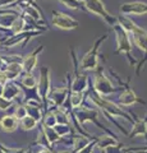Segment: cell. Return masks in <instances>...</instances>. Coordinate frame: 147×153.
<instances>
[{"label":"cell","instance_id":"32","mask_svg":"<svg viewBox=\"0 0 147 153\" xmlns=\"http://www.w3.org/2000/svg\"><path fill=\"white\" fill-rule=\"evenodd\" d=\"M8 82H10L9 80V78H8V75H7V73L5 71H0V84H3V85H5Z\"/></svg>","mask_w":147,"mask_h":153},{"label":"cell","instance_id":"31","mask_svg":"<svg viewBox=\"0 0 147 153\" xmlns=\"http://www.w3.org/2000/svg\"><path fill=\"white\" fill-rule=\"evenodd\" d=\"M37 149H35V153H54V151L50 149V147H40V146H34Z\"/></svg>","mask_w":147,"mask_h":153},{"label":"cell","instance_id":"37","mask_svg":"<svg viewBox=\"0 0 147 153\" xmlns=\"http://www.w3.org/2000/svg\"><path fill=\"white\" fill-rule=\"evenodd\" d=\"M140 153H147V147L146 148H140Z\"/></svg>","mask_w":147,"mask_h":153},{"label":"cell","instance_id":"20","mask_svg":"<svg viewBox=\"0 0 147 153\" xmlns=\"http://www.w3.org/2000/svg\"><path fill=\"white\" fill-rule=\"evenodd\" d=\"M21 85L28 91H37L39 78L34 73H25V75L21 78Z\"/></svg>","mask_w":147,"mask_h":153},{"label":"cell","instance_id":"16","mask_svg":"<svg viewBox=\"0 0 147 153\" xmlns=\"http://www.w3.org/2000/svg\"><path fill=\"white\" fill-rule=\"evenodd\" d=\"M3 97L17 102V100L19 97H25V93H23L22 87H19V85L16 83V80H10V82H8L5 85H4Z\"/></svg>","mask_w":147,"mask_h":153},{"label":"cell","instance_id":"28","mask_svg":"<svg viewBox=\"0 0 147 153\" xmlns=\"http://www.w3.org/2000/svg\"><path fill=\"white\" fill-rule=\"evenodd\" d=\"M128 148L129 147L124 146L123 143H119V144H116V146H111V147L106 148V149H104L102 153H124Z\"/></svg>","mask_w":147,"mask_h":153},{"label":"cell","instance_id":"8","mask_svg":"<svg viewBox=\"0 0 147 153\" xmlns=\"http://www.w3.org/2000/svg\"><path fill=\"white\" fill-rule=\"evenodd\" d=\"M82 3H83V7H84L86 10L95 14V16L101 17L109 26L113 27V26L116 25L115 18H113L110 14L107 13L105 7H104V4L101 3V0H82Z\"/></svg>","mask_w":147,"mask_h":153},{"label":"cell","instance_id":"15","mask_svg":"<svg viewBox=\"0 0 147 153\" xmlns=\"http://www.w3.org/2000/svg\"><path fill=\"white\" fill-rule=\"evenodd\" d=\"M120 12L127 16H143L147 14V4L140 3V1H134V3H125L120 7Z\"/></svg>","mask_w":147,"mask_h":153},{"label":"cell","instance_id":"38","mask_svg":"<svg viewBox=\"0 0 147 153\" xmlns=\"http://www.w3.org/2000/svg\"><path fill=\"white\" fill-rule=\"evenodd\" d=\"M3 44H4V41L1 40V38H0V46H3Z\"/></svg>","mask_w":147,"mask_h":153},{"label":"cell","instance_id":"36","mask_svg":"<svg viewBox=\"0 0 147 153\" xmlns=\"http://www.w3.org/2000/svg\"><path fill=\"white\" fill-rule=\"evenodd\" d=\"M3 94H4V85L0 84V97H3Z\"/></svg>","mask_w":147,"mask_h":153},{"label":"cell","instance_id":"3","mask_svg":"<svg viewBox=\"0 0 147 153\" xmlns=\"http://www.w3.org/2000/svg\"><path fill=\"white\" fill-rule=\"evenodd\" d=\"M118 22H119V25L122 27H124L132 35L133 44L136 46H138V49H141L142 51H145L147 54V32L143 30V28L137 26L132 19H129L125 16H120L118 18Z\"/></svg>","mask_w":147,"mask_h":153},{"label":"cell","instance_id":"14","mask_svg":"<svg viewBox=\"0 0 147 153\" xmlns=\"http://www.w3.org/2000/svg\"><path fill=\"white\" fill-rule=\"evenodd\" d=\"M19 119H18L14 114H9V115H4L0 119V130L4 133H14L19 128Z\"/></svg>","mask_w":147,"mask_h":153},{"label":"cell","instance_id":"33","mask_svg":"<svg viewBox=\"0 0 147 153\" xmlns=\"http://www.w3.org/2000/svg\"><path fill=\"white\" fill-rule=\"evenodd\" d=\"M7 66H8V63H7L5 57H4V56H0V71L5 70Z\"/></svg>","mask_w":147,"mask_h":153},{"label":"cell","instance_id":"39","mask_svg":"<svg viewBox=\"0 0 147 153\" xmlns=\"http://www.w3.org/2000/svg\"><path fill=\"white\" fill-rule=\"evenodd\" d=\"M27 153H35V152H34V151H28Z\"/></svg>","mask_w":147,"mask_h":153},{"label":"cell","instance_id":"26","mask_svg":"<svg viewBox=\"0 0 147 153\" xmlns=\"http://www.w3.org/2000/svg\"><path fill=\"white\" fill-rule=\"evenodd\" d=\"M16 116L19 119V120H22L25 116H27L28 112H27V107H26V105L25 102H19V103H16V106H14V112H13Z\"/></svg>","mask_w":147,"mask_h":153},{"label":"cell","instance_id":"21","mask_svg":"<svg viewBox=\"0 0 147 153\" xmlns=\"http://www.w3.org/2000/svg\"><path fill=\"white\" fill-rule=\"evenodd\" d=\"M40 126H41V130H42V133H44V135H45L46 140H47V143H49L50 147L54 146L55 143H58V142L61 140V137L56 133L55 128L46 126V125H44V124H40Z\"/></svg>","mask_w":147,"mask_h":153},{"label":"cell","instance_id":"22","mask_svg":"<svg viewBox=\"0 0 147 153\" xmlns=\"http://www.w3.org/2000/svg\"><path fill=\"white\" fill-rule=\"evenodd\" d=\"M86 100V92H70L69 93V107L72 110H77L83 106V102Z\"/></svg>","mask_w":147,"mask_h":153},{"label":"cell","instance_id":"6","mask_svg":"<svg viewBox=\"0 0 147 153\" xmlns=\"http://www.w3.org/2000/svg\"><path fill=\"white\" fill-rule=\"evenodd\" d=\"M107 38V35H104L102 37L97 38L95 44L86 54L83 55L82 60L79 61V69L83 71H95L98 68V49L102 45V42Z\"/></svg>","mask_w":147,"mask_h":153},{"label":"cell","instance_id":"29","mask_svg":"<svg viewBox=\"0 0 147 153\" xmlns=\"http://www.w3.org/2000/svg\"><path fill=\"white\" fill-rule=\"evenodd\" d=\"M0 151L1 153H27L28 151L26 148L19 147V148H12V147H7L5 144L0 143Z\"/></svg>","mask_w":147,"mask_h":153},{"label":"cell","instance_id":"7","mask_svg":"<svg viewBox=\"0 0 147 153\" xmlns=\"http://www.w3.org/2000/svg\"><path fill=\"white\" fill-rule=\"evenodd\" d=\"M72 52V60L74 63V71H73V78L70 80V92H88L90 89V79L84 73L78 71L79 64L75 57L74 50L70 51Z\"/></svg>","mask_w":147,"mask_h":153},{"label":"cell","instance_id":"2","mask_svg":"<svg viewBox=\"0 0 147 153\" xmlns=\"http://www.w3.org/2000/svg\"><path fill=\"white\" fill-rule=\"evenodd\" d=\"M123 87H115L114 83L110 80V78L106 75L105 70L102 68H97L95 70V76L92 80V91H95L97 94L104 96V97H109L113 93L122 91Z\"/></svg>","mask_w":147,"mask_h":153},{"label":"cell","instance_id":"9","mask_svg":"<svg viewBox=\"0 0 147 153\" xmlns=\"http://www.w3.org/2000/svg\"><path fill=\"white\" fill-rule=\"evenodd\" d=\"M51 91H53V87H51V71L47 66H41L39 85H37V93H39L44 103L47 101Z\"/></svg>","mask_w":147,"mask_h":153},{"label":"cell","instance_id":"12","mask_svg":"<svg viewBox=\"0 0 147 153\" xmlns=\"http://www.w3.org/2000/svg\"><path fill=\"white\" fill-rule=\"evenodd\" d=\"M118 103L123 107H129V106H133V105H136V103L146 105V101L141 100L138 96L136 94L134 91L129 87V84L125 83L123 89L120 91L119 96H118Z\"/></svg>","mask_w":147,"mask_h":153},{"label":"cell","instance_id":"30","mask_svg":"<svg viewBox=\"0 0 147 153\" xmlns=\"http://www.w3.org/2000/svg\"><path fill=\"white\" fill-rule=\"evenodd\" d=\"M16 101H12V100H8L5 97H0V111H8L16 106Z\"/></svg>","mask_w":147,"mask_h":153},{"label":"cell","instance_id":"27","mask_svg":"<svg viewBox=\"0 0 147 153\" xmlns=\"http://www.w3.org/2000/svg\"><path fill=\"white\" fill-rule=\"evenodd\" d=\"M60 3H63V5H65L69 9H74V10H78V9H82L83 3L82 0H59Z\"/></svg>","mask_w":147,"mask_h":153},{"label":"cell","instance_id":"4","mask_svg":"<svg viewBox=\"0 0 147 153\" xmlns=\"http://www.w3.org/2000/svg\"><path fill=\"white\" fill-rule=\"evenodd\" d=\"M113 31L115 33V38H116V54H124L125 57L129 61V64L133 66L136 64V60L132 56V42L129 35L131 33L128 32L124 27H122L120 25H115L113 26Z\"/></svg>","mask_w":147,"mask_h":153},{"label":"cell","instance_id":"17","mask_svg":"<svg viewBox=\"0 0 147 153\" xmlns=\"http://www.w3.org/2000/svg\"><path fill=\"white\" fill-rule=\"evenodd\" d=\"M128 137L136 138V137H143L147 139V116L145 119L137 117L136 121L132 124V129L128 133Z\"/></svg>","mask_w":147,"mask_h":153},{"label":"cell","instance_id":"35","mask_svg":"<svg viewBox=\"0 0 147 153\" xmlns=\"http://www.w3.org/2000/svg\"><path fill=\"white\" fill-rule=\"evenodd\" d=\"M54 153H73V152L68 149H60V151H54Z\"/></svg>","mask_w":147,"mask_h":153},{"label":"cell","instance_id":"1","mask_svg":"<svg viewBox=\"0 0 147 153\" xmlns=\"http://www.w3.org/2000/svg\"><path fill=\"white\" fill-rule=\"evenodd\" d=\"M87 97H88V101L91 102L95 107H97L98 110H100V112H102L104 115H105L107 120H110L111 124H114V125L119 129V130H122L123 133L128 135V133L124 130V129H123V126L115 120V119H125L127 121H129L131 124H133L136 121L137 116L131 117L132 115L129 112L124 111L119 103H118V105L114 103L113 101H110V100H107V97H104V96L97 94L95 91L90 92Z\"/></svg>","mask_w":147,"mask_h":153},{"label":"cell","instance_id":"18","mask_svg":"<svg viewBox=\"0 0 147 153\" xmlns=\"http://www.w3.org/2000/svg\"><path fill=\"white\" fill-rule=\"evenodd\" d=\"M119 140H118V138L114 135L113 133H106L104 134V135H98L96 137V148L100 151H104L106 149V148L111 147V146H116L119 144Z\"/></svg>","mask_w":147,"mask_h":153},{"label":"cell","instance_id":"34","mask_svg":"<svg viewBox=\"0 0 147 153\" xmlns=\"http://www.w3.org/2000/svg\"><path fill=\"white\" fill-rule=\"evenodd\" d=\"M124 153H140V148H128Z\"/></svg>","mask_w":147,"mask_h":153},{"label":"cell","instance_id":"13","mask_svg":"<svg viewBox=\"0 0 147 153\" xmlns=\"http://www.w3.org/2000/svg\"><path fill=\"white\" fill-rule=\"evenodd\" d=\"M42 50H44V46L40 45V46H37L32 52H30L27 56L23 57L22 65H23V69H25V73H34V70L36 69V66H37L39 56L42 52Z\"/></svg>","mask_w":147,"mask_h":153},{"label":"cell","instance_id":"10","mask_svg":"<svg viewBox=\"0 0 147 153\" xmlns=\"http://www.w3.org/2000/svg\"><path fill=\"white\" fill-rule=\"evenodd\" d=\"M51 25L56 28L64 30V31H72L78 27L79 23H78V21H75L74 18L68 16V14H65L63 12L54 10L53 17H51Z\"/></svg>","mask_w":147,"mask_h":153},{"label":"cell","instance_id":"25","mask_svg":"<svg viewBox=\"0 0 147 153\" xmlns=\"http://www.w3.org/2000/svg\"><path fill=\"white\" fill-rule=\"evenodd\" d=\"M41 124H44V125H46V126H51V128H54L56 124H58V121H56V116H55V114L53 111V108L45 111L44 119H42Z\"/></svg>","mask_w":147,"mask_h":153},{"label":"cell","instance_id":"23","mask_svg":"<svg viewBox=\"0 0 147 153\" xmlns=\"http://www.w3.org/2000/svg\"><path fill=\"white\" fill-rule=\"evenodd\" d=\"M39 124H41V123L37 120V119H35L34 116H31V115H27V116H25L19 121V128L22 129V130H25V131H32V130H35V129L39 126Z\"/></svg>","mask_w":147,"mask_h":153},{"label":"cell","instance_id":"5","mask_svg":"<svg viewBox=\"0 0 147 153\" xmlns=\"http://www.w3.org/2000/svg\"><path fill=\"white\" fill-rule=\"evenodd\" d=\"M98 114H100V110H98L97 107L95 108V107H87V106H82V107H79L77 110H73V119L75 120V124H77V126L82 129V126L84 125V124H87V123H92V124H96V125L98 128H101L104 129L106 133H111V131H109L106 130L105 128H104L100 123L97 121V119H98ZM82 131L84 134H87L86 130L84 129H82Z\"/></svg>","mask_w":147,"mask_h":153},{"label":"cell","instance_id":"11","mask_svg":"<svg viewBox=\"0 0 147 153\" xmlns=\"http://www.w3.org/2000/svg\"><path fill=\"white\" fill-rule=\"evenodd\" d=\"M70 139L68 142V144L72 146V152L73 153H81L84 151L86 148H88L96 139V137L88 135L84 133H77V134H72L69 137Z\"/></svg>","mask_w":147,"mask_h":153},{"label":"cell","instance_id":"24","mask_svg":"<svg viewBox=\"0 0 147 153\" xmlns=\"http://www.w3.org/2000/svg\"><path fill=\"white\" fill-rule=\"evenodd\" d=\"M54 128H55L56 133L61 137V139H63V138H68L73 134V129H72L70 124H56Z\"/></svg>","mask_w":147,"mask_h":153},{"label":"cell","instance_id":"19","mask_svg":"<svg viewBox=\"0 0 147 153\" xmlns=\"http://www.w3.org/2000/svg\"><path fill=\"white\" fill-rule=\"evenodd\" d=\"M4 71L7 73L9 80H17L22 75V73H25V69H23L22 61H13V63L8 64L7 69Z\"/></svg>","mask_w":147,"mask_h":153}]
</instances>
